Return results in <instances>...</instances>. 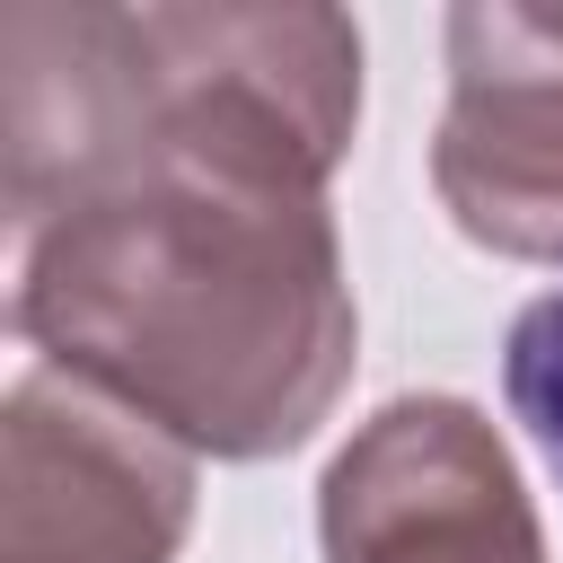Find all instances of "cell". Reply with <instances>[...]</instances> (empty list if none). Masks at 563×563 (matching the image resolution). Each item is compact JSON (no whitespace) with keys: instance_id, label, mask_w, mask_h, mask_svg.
I'll list each match as a JSON object with an SVG mask.
<instances>
[{"instance_id":"obj_2","label":"cell","mask_w":563,"mask_h":563,"mask_svg":"<svg viewBox=\"0 0 563 563\" xmlns=\"http://www.w3.org/2000/svg\"><path fill=\"white\" fill-rule=\"evenodd\" d=\"M194 449L79 378H18L0 413V563H176Z\"/></svg>"},{"instance_id":"obj_3","label":"cell","mask_w":563,"mask_h":563,"mask_svg":"<svg viewBox=\"0 0 563 563\" xmlns=\"http://www.w3.org/2000/svg\"><path fill=\"white\" fill-rule=\"evenodd\" d=\"M325 563H545L510 449L457 396L378 405L317 484Z\"/></svg>"},{"instance_id":"obj_1","label":"cell","mask_w":563,"mask_h":563,"mask_svg":"<svg viewBox=\"0 0 563 563\" xmlns=\"http://www.w3.org/2000/svg\"><path fill=\"white\" fill-rule=\"evenodd\" d=\"M9 325L202 457L299 449L361 343L325 194L176 150L26 238Z\"/></svg>"},{"instance_id":"obj_4","label":"cell","mask_w":563,"mask_h":563,"mask_svg":"<svg viewBox=\"0 0 563 563\" xmlns=\"http://www.w3.org/2000/svg\"><path fill=\"white\" fill-rule=\"evenodd\" d=\"M449 220L519 264H563V9H457L431 141Z\"/></svg>"},{"instance_id":"obj_5","label":"cell","mask_w":563,"mask_h":563,"mask_svg":"<svg viewBox=\"0 0 563 563\" xmlns=\"http://www.w3.org/2000/svg\"><path fill=\"white\" fill-rule=\"evenodd\" d=\"M501 396H510V413L528 422L537 457L563 484V290H545V299L519 308L510 352H501Z\"/></svg>"}]
</instances>
